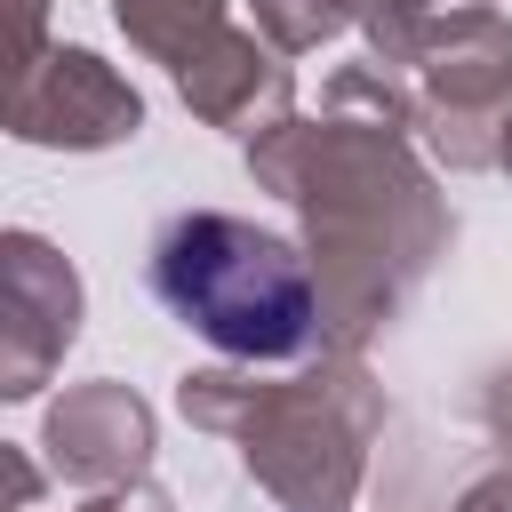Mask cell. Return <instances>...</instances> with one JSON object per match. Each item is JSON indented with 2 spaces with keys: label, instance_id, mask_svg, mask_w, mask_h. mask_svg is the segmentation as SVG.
<instances>
[{
  "label": "cell",
  "instance_id": "5b68a950",
  "mask_svg": "<svg viewBox=\"0 0 512 512\" xmlns=\"http://www.w3.org/2000/svg\"><path fill=\"white\" fill-rule=\"evenodd\" d=\"M176 80H184V96H192L208 120H224V128L256 120V104H264V112H280V104H288V72H280L248 32H216V40H208Z\"/></svg>",
  "mask_w": 512,
  "mask_h": 512
},
{
  "label": "cell",
  "instance_id": "52a82bcc",
  "mask_svg": "<svg viewBox=\"0 0 512 512\" xmlns=\"http://www.w3.org/2000/svg\"><path fill=\"white\" fill-rule=\"evenodd\" d=\"M96 512H160V496H136V504H128V496H112V504H96Z\"/></svg>",
  "mask_w": 512,
  "mask_h": 512
},
{
  "label": "cell",
  "instance_id": "277c9868",
  "mask_svg": "<svg viewBox=\"0 0 512 512\" xmlns=\"http://www.w3.org/2000/svg\"><path fill=\"white\" fill-rule=\"evenodd\" d=\"M48 448H56V464L72 480H128L144 464V448H152V416L120 384H96V392H72L48 416Z\"/></svg>",
  "mask_w": 512,
  "mask_h": 512
},
{
  "label": "cell",
  "instance_id": "6da1fadb",
  "mask_svg": "<svg viewBox=\"0 0 512 512\" xmlns=\"http://www.w3.org/2000/svg\"><path fill=\"white\" fill-rule=\"evenodd\" d=\"M152 288L184 328L240 360H288L320 336V272L288 240L216 208H192L152 240Z\"/></svg>",
  "mask_w": 512,
  "mask_h": 512
},
{
  "label": "cell",
  "instance_id": "8992f818",
  "mask_svg": "<svg viewBox=\"0 0 512 512\" xmlns=\"http://www.w3.org/2000/svg\"><path fill=\"white\" fill-rule=\"evenodd\" d=\"M120 8V24H128V40H144L152 56H168L176 72L216 40V8L224 0H112Z\"/></svg>",
  "mask_w": 512,
  "mask_h": 512
},
{
  "label": "cell",
  "instance_id": "7a4b0ae2",
  "mask_svg": "<svg viewBox=\"0 0 512 512\" xmlns=\"http://www.w3.org/2000/svg\"><path fill=\"white\" fill-rule=\"evenodd\" d=\"M184 416L240 432L248 464L288 512H344L352 472H360V432H368L360 368L304 376L296 392L256 384V376H184Z\"/></svg>",
  "mask_w": 512,
  "mask_h": 512
},
{
  "label": "cell",
  "instance_id": "3957f363",
  "mask_svg": "<svg viewBox=\"0 0 512 512\" xmlns=\"http://www.w3.org/2000/svg\"><path fill=\"white\" fill-rule=\"evenodd\" d=\"M144 104L80 48L48 56V72H24L16 88V136L32 144H112V136H136Z\"/></svg>",
  "mask_w": 512,
  "mask_h": 512
}]
</instances>
